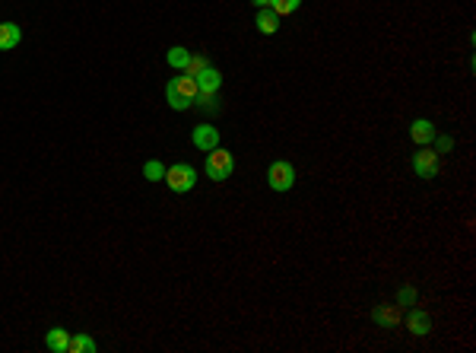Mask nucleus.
<instances>
[{
	"label": "nucleus",
	"mask_w": 476,
	"mask_h": 353,
	"mask_svg": "<svg viewBox=\"0 0 476 353\" xmlns=\"http://www.w3.org/2000/svg\"><path fill=\"white\" fill-rule=\"evenodd\" d=\"M197 96H200L197 77H188V73L175 77L169 86H165V99H169V105H171L175 112H188L190 105L197 102Z\"/></svg>",
	"instance_id": "nucleus-1"
},
{
	"label": "nucleus",
	"mask_w": 476,
	"mask_h": 353,
	"mask_svg": "<svg viewBox=\"0 0 476 353\" xmlns=\"http://www.w3.org/2000/svg\"><path fill=\"white\" fill-rule=\"evenodd\" d=\"M165 185L171 188L175 194H188L190 188L197 185V169L190 166V162H175V166L165 169Z\"/></svg>",
	"instance_id": "nucleus-2"
},
{
	"label": "nucleus",
	"mask_w": 476,
	"mask_h": 353,
	"mask_svg": "<svg viewBox=\"0 0 476 353\" xmlns=\"http://www.w3.org/2000/svg\"><path fill=\"white\" fill-rule=\"evenodd\" d=\"M203 169H207V179L226 181L228 175H232V169H235V160H232V153H228V150L216 147V150H209V153H207V162H203Z\"/></svg>",
	"instance_id": "nucleus-3"
},
{
	"label": "nucleus",
	"mask_w": 476,
	"mask_h": 353,
	"mask_svg": "<svg viewBox=\"0 0 476 353\" xmlns=\"http://www.w3.org/2000/svg\"><path fill=\"white\" fill-rule=\"evenodd\" d=\"M267 185H270L273 191H289V188L295 185V169H292V162H286V160L270 162V169H267Z\"/></svg>",
	"instance_id": "nucleus-4"
},
{
	"label": "nucleus",
	"mask_w": 476,
	"mask_h": 353,
	"mask_svg": "<svg viewBox=\"0 0 476 353\" xmlns=\"http://www.w3.org/2000/svg\"><path fill=\"white\" fill-rule=\"evenodd\" d=\"M410 162H413V172H416L419 179H435L438 169H441V153H438V150L422 147L419 153H413Z\"/></svg>",
	"instance_id": "nucleus-5"
},
{
	"label": "nucleus",
	"mask_w": 476,
	"mask_h": 353,
	"mask_svg": "<svg viewBox=\"0 0 476 353\" xmlns=\"http://www.w3.org/2000/svg\"><path fill=\"white\" fill-rule=\"evenodd\" d=\"M190 140H194L197 150L209 153V150L219 147V128H213V124H197L194 134H190Z\"/></svg>",
	"instance_id": "nucleus-6"
},
{
	"label": "nucleus",
	"mask_w": 476,
	"mask_h": 353,
	"mask_svg": "<svg viewBox=\"0 0 476 353\" xmlns=\"http://www.w3.org/2000/svg\"><path fill=\"white\" fill-rule=\"evenodd\" d=\"M406 328H410L416 337H425V334L432 331V315L425 312V309H419V306H413L410 312H406Z\"/></svg>",
	"instance_id": "nucleus-7"
},
{
	"label": "nucleus",
	"mask_w": 476,
	"mask_h": 353,
	"mask_svg": "<svg viewBox=\"0 0 476 353\" xmlns=\"http://www.w3.org/2000/svg\"><path fill=\"white\" fill-rule=\"evenodd\" d=\"M197 86H200L203 96H213V92H219V86H222V73L216 71V67H203V71L197 73Z\"/></svg>",
	"instance_id": "nucleus-8"
},
{
	"label": "nucleus",
	"mask_w": 476,
	"mask_h": 353,
	"mask_svg": "<svg viewBox=\"0 0 476 353\" xmlns=\"http://www.w3.org/2000/svg\"><path fill=\"white\" fill-rule=\"evenodd\" d=\"M410 137H413V143H419V147H429V143L435 140V124L425 121V118H416V121L410 124Z\"/></svg>",
	"instance_id": "nucleus-9"
},
{
	"label": "nucleus",
	"mask_w": 476,
	"mask_h": 353,
	"mask_svg": "<svg viewBox=\"0 0 476 353\" xmlns=\"http://www.w3.org/2000/svg\"><path fill=\"white\" fill-rule=\"evenodd\" d=\"M23 42V29L16 23H0V52H10Z\"/></svg>",
	"instance_id": "nucleus-10"
},
{
	"label": "nucleus",
	"mask_w": 476,
	"mask_h": 353,
	"mask_svg": "<svg viewBox=\"0 0 476 353\" xmlns=\"http://www.w3.org/2000/svg\"><path fill=\"white\" fill-rule=\"evenodd\" d=\"M372 318L378 321V325H384V328H393V325H400L403 312H400V306H378L372 312Z\"/></svg>",
	"instance_id": "nucleus-11"
},
{
	"label": "nucleus",
	"mask_w": 476,
	"mask_h": 353,
	"mask_svg": "<svg viewBox=\"0 0 476 353\" xmlns=\"http://www.w3.org/2000/svg\"><path fill=\"white\" fill-rule=\"evenodd\" d=\"M44 344H48V350H54V353H67L70 331L67 328H51V331L44 334Z\"/></svg>",
	"instance_id": "nucleus-12"
},
{
	"label": "nucleus",
	"mask_w": 476,
	"mask_h": 353,
	"mask_svg": "<svg viewBox=\"0 0 476 353\" xmlns=\"http://www.w3.org/2000/svg\"><path fill=\"white\" fill-rule=\"evenodd\" d=\"M99 350V344H95L92 337H89V334H73V337H70V344H67V353H95Z\"/></svg>",
	"instance_id": "nucleus-13"
},
{
	"label": "nucleus",
	"mask_w": 476,
	"mask_h": 353,
	"mask_svg": "<svg viewBox=\"0 0 476 353\" xmlns=\"http://www.w3.org/2000/svg\"><path fill=\"white\" fill-rule=\"evenodd\" d=\"M254 26H257L264 35H273V32H276V29H279V16L273 13L270 7H264V10H260V13H257V23H254Z\"/></svg>",
	"instance_id": "nucleus-14"
},
{
	"label": "nucleus",
	"mask_w": 476,
	"mask_h": 353,
	"mask_svg": "<svg viewBox=\"0 0 476 353\" xmlns=\"http://www.w3.org/2000/svg\"><path fill=\"white\" fill-rule=\"evenodd\" d=\"M188 61H190V52H188V48H181V45L169 48V64L175 67V71H184V67H188Z\"/></svg>",
	"instance_id": "nucleus-15"
},
{
	"label": "nucleus",
	"mask_w": 476,
	"mask_h": 353,
	"mask_svg": "<svg viewBox=\"0 0 476 353\" xmlns=\"http://www.w3.org/2000/svg\"><path fill=\"white\" fill-rule=\"evenodd\" d=\"M298 4H302V0H273V4H270V10L279 16V20H283V16L295 13V10H298Z\"/></svg>",
	"instance_id": "nucleus-16"
},
{
	"label": "nucleus",
	"mask_w": 476,
	"mask_h": 353,
	"mask_svg": "<svg viewBox=\"0 0 476 353\" xmlns=\"http://www.w3.org/2000/svg\"><path fill=\"white\" fill-rule=\"evenodd\" d=\"M203 67H209L207 54H190L188 67H184V71H181V73H188V77H197V73H200V71H203Z\"/></svg>",
	"instance_id": "nucleus-17"
},
{
	"label": "nucleus",
	"mask_w": 476,
	"mask_h": 353,
	"mask_svg": "<svg viewBox=\"0 0 476 353\" xmlns=\"http://www.w3.org/2000/svg\"><path fill=\"white\" fill-rule=\"evenodd\" d=\"M143 175H146L149 181H162V179H165V166H162L159 160H149V162L143 166Z\"/></svg>",
	"instance_id": "nucleus-18"
},
{
	"label": "nucleus",
	"mask_w": 476,
	"mask_h": 353,
	"mask_svg": "<svg viewBox=\"0 0 476 353\" xmlns=\"http://www.w3.org/2000/svg\"><path fill=\"white\" fill-rule=\"evenodd\" d=\"M413 302H416V289H413V287H403V289L397 293V306L403 309V306H413Z\"/></svg>",
	"instance_id": "nucleus-19"
},
{
	"label": "nucleus",
	"mask_w": 476,
	"mask_h": 353,
	"mask_svg": "<svg viewBox=\"0 0 476 353\" xmlns=\"http://www.w3.org/2000/svg\"><path fill=\"white\" fill-rule=\"evenodd\" d=\"M438 150H441V153L444 150H451V137H441V140H438Z\"/></svg>",
	"instance_id": "nucleus-20"
},
{
	"label": "nucleus",
	"mask_w": 476,
	"mask_h": 353,
	"mask_svg": "<svg viewBox=\"0 0 476 353\" xmlns=\"http://www.w3.org/2000/svg\"><path fill=\"white\" fill-rule=\"evenodd\" d=\"M251 4H254V7H257V10H264V7H270L273 0H251Z\"/></svg>",
	"instance_id": "nucleus-21"
}]
</instances>
